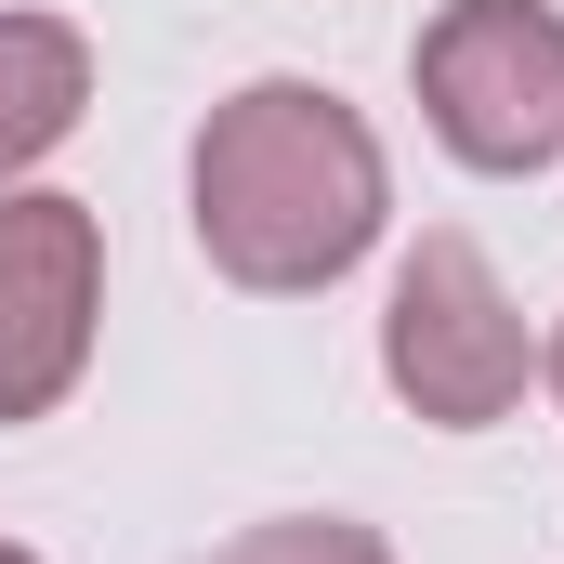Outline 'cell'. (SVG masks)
<instances>
[{
    "label": "cell",
    "mask_w": 564,
    "mask_h": 564,
    "mask_svg": "<svg viewBox=\"0 0 564 564\" xmlns=\"http://www.w3.org/2000/svg\"><path fill=\"white\" fill-rule=\"evenodd\" d=\"M381 237V144L315 79H250L197 132V250L237 289H328Z\"/></svg>",
    "instance_id": "1"
},
{
    "label": "cell",
    "mask_w": 564,
    "mask_h": 564,
    "mask_svg": "<svg viewBox=\"0 0 564 564\" xmlns=\"http://www.w3.org/2000/svg\"><path fill=\"white\" fill-rule=\"evenodd\" d=\"M93 302H106L93 210L79 197H0V421H40L79 381Z\"/></svg>",
    "instance_id": "4"
},
{
    "label": "cell",
    "mask_w": 564,
    "mask_h": 564,
    "mask_svg": "<svg viewBox=\"0 0 564 564\" xmlns=\"http://www.w3.org/2000/svg\"><path fill=\"white\" fill-rule=\"evenodd\" d=\"M224 564H394L368 525H341V512H289V525H250Z\"/></svg>",
    "instance_id": "6"
},
{
    "label": "cell",
    "mask_w": 564,
    "mask_h": 564,
    "mask_svg": "<svg viewBox=\"0 0 564 564\" xmlns=\"http://www.w3.org/2000/svg\"><path fill=\"white\" fill-rule=\"evenodd\" d=\"M381 368H394V394H408L421 421H446V433L499 421V408L525 394V315L499 302V276H486L473 237H421V250H408L394 315H381Z\"/></svg>",
    "instance_id": "3"
},
{
    "label": "cell",
    "mask_w": 564,
    "mask_h": 564,
    "mask_svg": "<svg viewBox=\"0 0 564 564\" xmlns=\"http://www.w3.org/2000/svg\"><path fill=\"white\" fill-rule=\"evenodd\" d=\"M79 106H93V53H79V26H53V13H0V184L79 132Z\"/></svg>",
    "instance_id": "5"
},
{
    "label": "cell",
    "mask_w": 564,
    "mask_h": 564,
    "mask_svg": "<svg viewBox=\"0 0 564 564\" xmlns=\"http://www.w3.org/2000/svg\"><path fill=\"white\" fill-rule=\"evenodd\" d=\"M0 564H26V552H0Z\"/></svg>",
    "instance_id": "8"
},
{
    "label": "cell",
    "mask_w": 564,
    "mask_h": 564,
    "mask_svg": "<svg viewBox=\"0 0 564 564\" xmlns=\"http://www.w3.org/2000/svg\"><path fill=\"white\" fill-rule=\"evenodd\" d=\"M421 106L446 158L539 171L564 144V13L552 0H446L421 40Z\"/></svg>",
    "instance_id": "2"
},
{
    "label": "cell",
    "mask_w": 564,
    "mask_h": 564,
    "mask_svg": "<svg viewBox=\"0 0 564 564\" xmlns=\"http://www.w3.org/2000/svg\"><path fill=\"white\" fill-rule=\"evenodd\" d=\"M552 394H564V341H552Z\"/></svg>",
    "instance_id": "7"
}]
</instances>
